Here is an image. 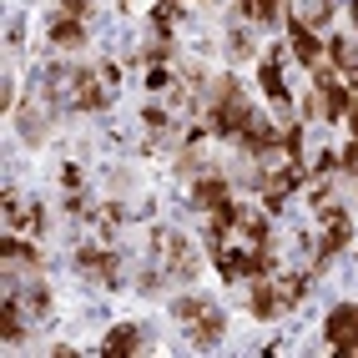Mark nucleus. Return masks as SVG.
<instances>
[{
  "mask_svg": "<svg viewBox=\"0 0 358 358\" xmlns=\"http://www.w3.org/2000/svg\"><path fill=\"white\" fill-rule=\"evenodd\" d=\"M212 96H217V106H212V131H217V136H243L248 122H252V111L243 101V91H237V81L232 76H217Z\"/></svg>",
  "mask_w": 358,
  "mask_h": 358,
  "instance_id": "1",
  "label": "nucleus"
},
{
  "mask_svg": "<svg viewBox=\"0 0 358 358\" xmlns=\"http://www.w3.org/2000/svg\"><path fill=\"white\" fill-rule=\"evenodd\" d=\"M172 313L187 323V333H192V343H197V348H212V343H217L222 333H227V318H222L207 298H177V303H172Z\"/></svg>",
  "mask_w": 358,
  "mask_h": 358,
  "instance_id": "2",
  "label": "nucleus"
},
{
  "mask_svg": "<svg viewBox=\"0 0 358 358\" xmlns=\"http://www.w3.org/2000/svg\"><path fill=\"white\" fill-rule=\"evenodd\" d=\"M323 338L333 343L338 358H358V303H338L323 323Z\"/></svg>",
  "mask_w": 358,
  "mask_h": 358,
  "instance_id": "3",
  "label": "nucleus"
},
{
  "mask_svg": "<svg viewBox=\"0 0 358 358\" xmlns=\"http://www.w3.org/2000/svg\"><path fill=\"white\" fill-rule=\"evenodd\" d=\"M106 71H71V106L76 111H101L111 106V81H101Z\"/></svg>",
  "mask_w": 358,
  "mask_h": 358,
  "instance_id": "4",
  "label": "nucleus"
},
{
  "mask_svg": "<svg viewBox=\"0 0 358 358\" xmlns=\"http://www.w3.org/2000/svg\"><path fill=\"white\" fill-rule=\"evenodd\" d=\"M298 182H303V162H282L278 172L257 177V187H262V202H268V207H278V202L288 197V192H293Z\"/></svg>",
  "mask_w": 358,
  "mask_h": 358,
  "instance_id": "5",
  "label": "nucleus"
},
{
  "mask_svg": "<svg viewBox=\"0 0 358 358\" xmlns=\"http://www.w3.org/2000/svg\"><path fill=\"white\" fill-rule=\"evenodd\" d=\"M76 268L91 273L101 288H116V252H111V248H81V252H76Z\"/></svg>",
  "mask_w": 358,
  "mask_h": 358,
  "instance_id": "6",
  "label": "nucleus"
},
{
  "mask_svg": "<svg viewBox=\"0 0 358 358\" xmlns=\"http://www.w3.org/2000/svg\"><path fill=\"white\" fill-rule=\"evenodd\" d=\"M288 41H293V56H298L308 71H318V66H323V41L308 31L303 20H288Z\"/></svg>",
  "mask_w": 358,
  "mask_h": 358,
  "instance_id": "7",
  "label": "nucleus"
},
{
  "mask_svg": "<svg viewBox=\"0 0 358 358\" xmlns=\"http://www.w3.org/2000/svg\"><path fill=\"white\" fill-rule=\"evenodd\" d=\"M136 348H141V328L136 323H116L106 338H101V353L106 358H131Z\"/></svg>",
  "mask_w": 358,
  "mask_h": 358,
  "instance_id": "8",
  "label": "nucleus"
},
{
  "mask_svg": "<svg viewBox=\"0 0 358 358\" xmlns=\"http://www.w3.org/2000/svg\"><path fill=\"white\" fill-rule=\"evenodd\" d=\"M257 86H262V91H268V96L278 101V111H288V106H293L288 86H282V61H278V56H268V61L257 66Z\"/></svg>",
  "mask_w": 358,
  "mask_h": 358,
  "instance_id": "9",
  "label": "nucleus"
},
{
  "mask_svg": "<svg viewBox=\"0 0 358 358\" xmlns=\"http://www.w3.org/2000/svg\"><path fill=\"white\" fill-rule=\"evenodd\" d=\"M237 141H243V147H248L252 157H262V152H273V147H278V127H273V122H262V116H252L248 131L237 136Z\"/></svg>",
  "mask_w": 358,
  "mask_h": 358,
  "instance_id": "10",
  "label": "nucleus"
},
{
  "mask_svg": "<svg viewBox=\"0 0 358 358\" xmlns=\"http://www.w3.org/2000/svg\"><path fill=\"white\" fill-rule=\"evenodd\" d=\"M166 262H172V273L177 278H197V268H202V262H197V252L192 248H187V237H166Z\"/></svg>",
  "mask_w": 358,
  "mask_h": 358,
  "instance_id": "11",
  "label": "nucleus"
},
{
  "mask_svg": "<svg viewBox=\"0 0 358 358\" xmlns=\"http://www.w3.org/2000/svg\"><path fill=\"white\" fill-rule=\"evenodd\" d=\"M222 202H232V192H227V182H222V177H202V182L192 187V207H202V212H217Z\"/></svg>",
  "mask_w": 358,
  "mask_h": 358,
  "instance_id": "12",
  "label": "nucleus"
},
{
  "mask_svg": "<svg viewBox=\"0 0 358 358\" xmlns=\"http://www.w3.org/2000/svg\"><path fill=\"white\" fill-rule=\"evenodd\" d=\"M348 237H353L348 217H333V222H328V237H323V248H318V257H313V268H323L328 257H338V252L348 248Z\"/></svg>",
  "mask_w": 358,
  "mask_h": 358,
  "instance_id": "13",
  "label": "nucleus"
},
{
  "mask_svg": "<svg viewBox=\"0 0 358 358\" xmlns=\"http://www.w3.org/2000/svg\"><path fill=\"white\" fill-rule=\"evenodd\" d=\"M51 41L61 45V51H76V45L86 41V26H81V20H66V15H56V20H51Z\"/></svg>",
  "mask_w": 358,
  "mask_h": 358,
  "instance_id": "14",
  "label": "nucleus"
},
{
  "mask_svg": "<svg viewBox=\"0 0 358 358\" xmlns=\"http://www.w3.org/2000/svg\"><path fill=\"white\" fill-rule=\"evenodd\" d=\"M0 338H6V343H20V338H26V323H20V308H15L10 293H6V303H0Z\"/></svg>",
  "mask_w": 358,
  "mask_h": 358,
  "instance_id": "15",
  "label": "nucleus"
},
{
  "mask_svg": "<svg viewBox=\"0 0 358 358\" xmlns=\"http://www.w3.org/2000/svg\"><path fill=\"white\" fill-rule=\"evenodd\" d=\"M0 257H6V262H26L31 273H41V252L31 243H20V237H6V243H0Z\"/></svg>",
  "mask_w": 358,
  "mask_h": 358,
  "instance_id": "16",
  "label": "nucleus"
},
{
  "mask_svg": "<svg viewBox=\"0 0 358 358\" xmlns=\"http://www.w3.org/2000/svg\"><path fill=\"white\" fill-rule=\"evenodd\" d=\"M278 308H282V303H278V293H273V282H268V278L252 282V313H257V318H278Z\"/></svg>",
  "mask_w": 358,
  "mask_h": 358,
  "instance_id": "17",
  "label": "nucleus"
},
{
  "mask_svg": "<svg viewBox=\"0 0 358 358\" xmlns=\"http://www.w3.org/2000/svg\"><path fill=\"white\" fill-rule=\"evenodd\" d=\"M273 293H278L282 308H293V303L308 293V278H278V282H273Z\"/></svg>",
  "mask_w": 358,
  "mask_h": 358,
  "instance_id": "18",
  "label": "nucleus"
},
{
  "mask_svg": "<svg viewBox=\"0 0 358 358\" xmlns=\"http://www.w3.org/2000/svg\"><path fill=\"white\" fill-rule=\"evenodd\" d=\"M328 56L338 61L343 71H358V45L353 41H328Z\"/></svg>",
  "mask_w": 358,
  "mask_h": 358,
  "instance_id": "19",
  "label": "nucleus"
},
{
  "mask_svg": "<svg viewBox=\"0 0 358 358\" xmlns=\"http://www.w3.org/2000/svg\"><path fill=\"white\" fill-rule=\"evenodd\" d=\"M172 20H177V0H162V6L152 10V31L157 36H172Z\"/></svg>",
  "mask_w": 358,
  "mask_h": 358,
  "instance_id": "20",
  "label": "nucleus"
},
{
  "mask_svg": "<svg viewBox=\"0 0 358 358\" xmlns=\"http://www.w3.org/2000/svg\"><path fill=\"white\" fill-rule=\"evenodd\" d=\"M141 56H147V66H162L166 56H172V36H152V41H147V51H141Z\"/></svg>",
  "mask_w": 358,
  "mask_h": 358,
  "instance_id": "21",
  "label": "nucleus"
},
{
  "mask_svg": "<svg viewBox=\"0 0 358 358\" xmlns=\"http://www.w3.org/2000/svg\"><path fill=\"white\" fill-rule=\"evenodd\" d=\"M243 10L252 20H278V0H243Z\"/></svg>",
  "mask_w": 358,
  "mask_h": 358,
  "instance_id": "22",
  "label": "nucleus"
},
{
  "mask_svg": "<svg viewBox=\"0 0 358 358\" xmlns=\"http://www.w3.org/2000/svg\"><path fill=\"white\" fill-rule=\"evenodd\" d=\"M282 152H288V162H303V127L282 131Z\"/></svg>",
  "mask_w": 358,
  "mask_h": 358,
  "instance_id": "23",
  "label": "nucleus"
},
{
  "mask_svg": "<svg viewBox=\"0 0 358 358\" xmlns=\"http://www.w3.org/2000/svg\"><path fill=\"white\" fill-rule=\"evenodd\" d=\"M338 166H343V172H353L358 177V136L348 141V147H343V157H338Z\"/></svg>",
  "mask_w": 358,
  "mask_h": 358,
  "instance_id": "24",
  "label": "nucleus"
},
{
  "mask_svg": "<svg viewBox=\"0 0 358 358\" xmlns=\"http://www.w3.org/2000/svg\"><path fill=\"white\" fill-rule=\"evenodd\" d=\"M86 10H91V0H61V15L66 20H81Z\"/></svg>",
  "mask_w": 358,
  "mask_h": 358,
  "instance_id": "25",
  "label": "nucleus"
},
{
  "mask_svg": "<svg viewBox=\"0 0 358 358\" xmlns=\"http://www.w3.org/2000/svg\"><path fill=\"white\" fill-rule=\"evenodd\" d=\"M147 86H152V91H166V86H172V76H166L162 66H152V71H147Z\"/></svg>",
  "mask_w": 358,
  "mask_h": 358,
  "instance_id": "26",
  "label": "nucleus"
},
{
  "mask_svg": "<svg viewBox=\"0 0 358 358\" xmlns=\"http://www.w3.org/2000/svg\"><path fill=\"white\" fill-rule=\"evenodd\" d=\"M343 122H348V131H353V136H358V101H353V106H348V116H343Z\"/></svg>",
  "mask_w": 358,
  "mask_h": 358,
  "instance_id": "27",
  "label": "nucleus"
},
{
  "mask_svg": "<svg viewBox=\"0 0 358 358\" xmlns=\"http://www.w3.org/2000/svg\"><path fill=\"white\" fill-rule=\"evenodd\" d=\"M348 91H353V96H358V71H348Z\"/></svg>",
  "mask_w": 358,
  "mask_h": 358,
  "instance_id": "28",
  "label": "nucleus"
},
{
  "mask_svg": "<svg viewBox=\"0 0 358 358\" xmlns=\"http://www.w3.org/2000/svg\"><path fill=\"white\" fill-rule=\"evenodd\" d=\"M353 20H358V0H353Z\"/></svg>",
  "mask_w": 358,
  "mask_h": 358,
  "instance_id": "29",
  "label": "nucleus"
}]
</instances>
